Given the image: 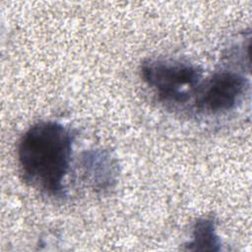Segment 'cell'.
Segmentation results:
<instances>
[{
    "label": "cell",
    "mask_w": 252,
    "mask_h": 252,
    "mask_svg": "<svg viewBox=\"0 0 252 252\" xmlns=\"http://www.w3.org/2000/svg\"><path fill=\"white\" fill-rule=\"evenodd\" d=\"M73 143L71 130L57 121L42 120L30 126L22 135L17 149L24 181L48 197H63Z\"/></svg>",
    "instance_id": "cell-1"
},
{
    "label": "cell",
    "mask_w": 252,
    "mask_h": 252,
    "mask_svg": "<svg viewBox=\"0 0 252 252\" xmlns=\"http://www.w3.org/2000/svg\"><path fill=\"white\" fill-rule=\"evenodd\" d=\"M221 241L217 233L216 220L212 217L198 219L192 228L191 239L185 244V250L219 251Z\"/></svg>",
    "instance_id": "cell-5"
},
{
    "label": "cell",
    "mask_w": 252,
    "mask_h": 252,
    "mask_svg": "<svg viewBox=\"0 0 252 252\" xmlns=\"http://www.w3.org/2000/svg\"><path fill=\"white\" fill-rule=\"evenodd\" d=\"M80 165L86 182L96 193L110 192L117 184L119 166L115 158L105 150L94 149L82 153Z\"/></svg>",
    "instance_id": "cell-4"
},
{
    "label": "cell",
    "mask_w": 252,
    "mask_h": 252,
    "mask_svg": "<svg viewBox=\"0 0 252 252\" xmlns=\"http://www.w3.org/2000/svg\"><path fill=\"white\" fill-rule=\"evenodd\" d=\"M249 88L242 74L231 70L215 72L201 84L194 100L196 109L207 114H220L238 106Z\"/></svg>",
    "instance_id": "cell-3"
},
{
    "label": "cell",
    "mask_w": 252,
    "mask_h": 252,
    "mask_svg": "<svg viewBox=\"0 0 252 252\" xmlns=\"http://www.w3.org/2000/svg\"><path fill=\"white\" fill-rule=\"evenodd\" d=\"M143 82L158 100L172 106L186 104L202 84V69L190 62L172 59H148L140 66Z\"/></svg>",
    "instance_id": "cell-2"
}]
</instances>
